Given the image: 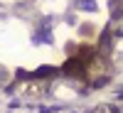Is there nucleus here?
<instances>
[{"instance_id":"1","label":"nucleus","mask_w":123,"mask_h":113,"mask_svg":"<svg viewBox=\"0 0 123 113\" xmlns=\"http://www.w3.org/2000/svg\"><path fill=\"white\" fill-rule=\"evenodd\" d=\"M86 71V64H81L79 59H71L67 64V74H84Z\"/></svg>"}]
</instances>
